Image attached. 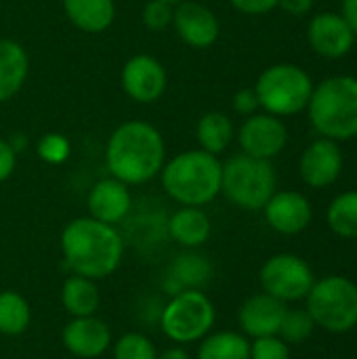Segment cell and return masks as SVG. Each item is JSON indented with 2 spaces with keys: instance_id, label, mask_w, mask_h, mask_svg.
<instances>
[{
  "instance_id": "obj_12",
  "label": "cell",
  "mask_w": 357,
  "mask_h": 359,
  "mask_svg": "<svg viewBox=\"0 0 357 359\" xmlns=\"http://www.w3.org/2000/svg\"><path fill=\"white\" fill-rule=\"evenodd\" d=\"M299 172L301 179L314 189H324L332 185L343 172V151L339 143L326 137L309 143L301 154Z\"/></svg>"
},
{
  "instance_id": "obj_38",
  "label": "cell",
  "mask_w": 357,
  "mask_h": 359,
  "mask_svg": "<svg viewBox=\"0 0 357 359\" xmlns=\"http://www.w3.org/2000/svg\"><path fill=\"white\" fill-rule=\"evenodd\" d=\"M156 359H191V358H189L187 349H183L181 345H175V347H168V349H164L162 353H158V358Z\"/></svg>"
},
{
  "instance_id": "obj_36",
  "label": "cell",
  "mask_w": 357,
  "mask_h": 359,
  "mask_svg": "<svg viewBox=\"0 0 357 359\" xmlns=\"http://www.w3.org/2000/svg\"><path fill=\"white\" fill-rule=\"evenodd\" d=\"M278 6L292 17H303L314 8V0H280Z\"/></svg>"
},
{
  "instance_id": "obj_10",
  "label": "cell",
  "mask_w": 357,
  "mask_h": 359,
  "mask_svg": "<svg viewBox=\"0 0 357 359\" xmlns=\"http://www.w3.org/2000/svg\"><path fill=\"white\" fill-rule=\"evenodd\" d=\"M238 143L242 154L271 160L276 158L288 143V128L286 124L271 114H252L244 120L238 130Z\"/></svg>"
},
{
  "instance_id": "obj_9",
  "label": "cell",
  "mask_w": 357,
  "mask_h": 359,
  "mask_svg": "<svg viewBox=\"0 0 357 359\" xmlns=\"http://www.w3.org/2000/svg\"><path fill=\"white\" fill-rule=\"evenodd\" d=\"M259 280L263 292L280 299L282 303H295L303 301L309 294L316 276L307 261H303L297 255L282 252L274 255L263 263Z\"/></svg>"
},
{
  "instance_id": "obj_5",
  "label": "cell",
  "mask_w": 357,
  "mask_h": 359,
  "mask_svg": "<svg viewBox=\"0 0 357 359\" xmlns=\"http://www.w3.org/2000/svg\"><path fill=\"white\" fill-rule=\"evenodd\" d=\"M255 93L259 107L267 114L284 118L303 111L311 99L314 82L309 74L295 63H276L257 78Z\"/></svg>"
},
{
  "instance_id": "obj_20",
  "label": "cell",
  "mask_w": 357,
  "mask_h": 359,
  "mask_svg": "<svg viewBox=\"0 0 357 359\" xmlns=\"http://www.w3.org/2000/svg\"><path fill=\"white\" fill-rule=\"evenodd\" d=\"M166 227L170 240L187 250H196L206 244L213 231L210 219L200 206H181L170 215Z\"/></svg>"
},
{
  "instance_id": "obj_11",
  "label": "cell",
  "mask_w": 357,
  "mask_h": 359,
  "mask_svg": "<svg viewBox=\"0 0 357 359\" xmlns=\"http://www.w3.org/2000/svg\"><path fill=\"white\" fill-rule=\"evenodd\" d=\"M120 80L124 93L133 101L141 105H149L164 95L168 84V74L156 57L135 55L124 63Z\"/></svg>"
},
{
  "instance_id": "obj_37",
  "label": "cell",
  "mask_w": 357,
  "mask_h": 359,
  "mask_svg": "<svg viewBox=\"0 0 357 359\" xmlns=\"http://www.w3.org/2000/svg\"><path fill=\"white\" fill-rule=\"evenodd\" d=\"M341 17L347 21V25L357 36V0H343L341 4Z\"/></svg>"
},
{
  "instance_id": "obj_22",
  "label": "cell",
  "mask_w": 357,
  "mask_h": 359,
  "mask_svg": "<svg viewBox=\"0 0 357 359\" xmlns=\"http://www.w3.org/2000/svg\"><path fill=\"white\" fill-rule=\"evenodd\" d=\"M67 19L86 34L105 32L116 19L114 0H63Z\"/></svg>"
},
{
  "instance_id": "obj_27",
  "label": "cell",
  "mask_w": 357,
  "mask_h": 359,
  "mask_svg": "<svg viewBox=\"0 0 357 359\" xmlns=\"http://www.w3.org/2000/svg\"><path fill=\"white\" fill-rule=\"evenodd\" d=\"M328 227L345 240H357V191L337 196L326 210Z\"/></svg>"
},
{
  "instance_id": "obj_15",
  "label": "cell",
  "mask_w": 357,
  "mask_h": 359,
  "mask_svg": "<svg viewBox=\"0 0 357 359\" xmlns=\"http://www.w3.org/2000/svg\"><path fill=\"white\" fill-rule=\"evenodd\" d=\"M267 225L282 236H297L305 231L314 219L309 200L299 191H276L263 206Z\"/></svg>"
},
{
  "instance_id": "obj_25",
  "label": "cell",
  "mask_w": 357,
  "mask_h": 359,
  "mask_svg": "<svg viewBox=\"0 0 357 359\" xmlns=\"http://www.w3.org/2000/svg\"><path fill=\"white\" fill-rule=\"evenodd\" d=\"M196 359H250V341L242 332H210L200 341Z\"/></svg>"
},
{
  "instance_id": "obj_8",
  "label": "cell",
  "mask_w": 357,
  "mask_h": 359,
  "mask_svg": "<svg viewBox=\"0 0 357 359\" xmlns=\"http://www.w3.org/2000/svg\"><path fill=\"white\" fill-rule=\"evenodd\" d=\"M217 320L213 301L204 290H183L164 305L160 313V328L166 339L177 345L200 343L210 334Z\"/></svg>"
},
{
  "instance_id": "obj_13",
  "label": "cell",
  "mask_w": 357,
  "mask_h": 359,
  "mask_svg": "<svg viewBox=\"0 0 357 359\" xmlns=\"http://www.w3.org/2000/svg\"><path fill=\"white\" fill-rule=\"evenodd\" d=\"M173 25L177 36L191 48H208L221 34L217 15L196 0H183L177 4L173 13Z\"/></svg>"
},
{
  "instance_id": "obj_2",
  "label": "cell",
  "mask_w": 357,
  "mask_h": 359,
  "mask_svg": "<svg viewBox=\"0 0 357 359\" xmlns=\"http://www.w3.org/2000/svg\"><path fill=\"white\" fill-rule=\"evenodd\" d=\"M164 160V139L160 130L147 122H124L107 139V170L114 179L126 185H143L151 181L156 175H160Z\"/></svg>"
},
{
  "instance_id": "obj_28",
  "label": "cell",
  "mask_w": 357,
  "mask_h": 359,
  "mask_svg": "<svg viewBox=\"0 0 357 359\" xmlns=\"http://www.w3.org/2000/svg\"><path fill=\"white\" fill-rule=\"evenodd\" d=\"M314 330L316 322L311 320L307 309H286L278 337L286 345H301L314 334Z\"/></svg>"
},
{
  "instance_id": "obj_35",
  "label": "cell",
  "mask_w": 357,
  "mask_h": 359,
  "mask_svg": "<svg viewBox=\"0 0 357 359\" xmlns=\"http://www.w3.org/2000/svg\"><path fill=\"white\" fill-rule=\"evenodd\" d=\"M17 166V151L11 147L6 139L0 137V183H4Z\"/></svg>"
},
{
  "instance_id": "obj_26",
  "label": "cell",
  "mask_w": 357,
  "mask_h": 359,
  "mask_svg": "<svg viewBox=\"0 0 357 359\" xmlns=\"http://www.w3.org/2000/svg\"><path fill=\"white\" fill-rule=\"evenodd\" d=\"M32 309L29 303L15 290L0 292V334L19 337L29 328Z\"/></svg>"
},
{
  "instance_id": "obj_30",
  "label": "cell",
  "mask_w": 357,
  "mask_h": 359,
  "mask_svg": "<svg viewBox=\"0 0 357 359\" xmlns=\"http://www.w3.org/2000/svg\"><path fill=\"white\" fill-rule=\"evenodd\" d=\"M36 151L46 164H63L69 158L72 145H69L67 137H63L61 133H46L38 141Z\"/></svg>"
},
{
  "instance_id": "obj_14",
  "label": "cell",
  "mask_w": 357,
  "mask_h": 359,
  "mask_svg": "<svg viewBox=\"0 0 357 359\" xmlns=\"http://www.w3.org/2000/svg\"><path fill=\"white\" fill-rule=\"evenodd\" d=\"M307 40L318 55L341 59L353 48L356 34L341 13H318L307 25Z\"/></svg>"
},
{
  "instance_id": "obj_29",
  "label": "cell",
  "mask_w": 357,
  "mask_h": 359,
  "mask_svg": "<svg viewBox=\"0 0 357 359\" xmlns=\"http://www.w3.org/2000/svg\"><path fill=\"white\" fill-rule=\"evenodd\" d=\"M112 355L114 359H156L158 351L145 334L126 332L112 343Z\"/></svg>"
},
{
  "instance_id": "obj_19",
  "label": "cell",
  "mask_w": 357,
  "mask_h": 359,
  "mask_svg": "<svg viewBox=\"0 0 357 359\" xmlns=\"http://www.w3.org/2000/svg\"><path fill=\"white\" fill-rule=\"evenodd\" d=\"M213 278V265L206 257L187 250L179 255L168 267V276L164 278V290L175 297L183 290H202Z\"/></svg>"
},
{
  "instance_id": "obj_23",
  "label": "cell",
  "mask_w": 357,
  "mask_h": 359,
  "mask_svg": "<svg viewBox=\"0 0 357 359\" xmlns=\"http://www.w3.org/2000/svg\"><path fill=\"white\" fill-rule=\"evenodd\" d=\"M61 305L72 318H88L99 311L101 294L95 280L72 276L61 286Z\"/></svg>"
},
{
  "instance_id": "obj_34",
  "label": "cell",
  "mask_w": 357,
  "mask_h": 359,
  "mask_svg": "<svg viewBox=\"0 0 357 359\" xmlns=\"http://www.w3.org/2000/svg\"><path fill=\"white\" fill-rule=\"evenodd\" d=\"M231 6L244 15H263L278 6L280 0H229Z\"/></svg>"
},
{
  "instance_id": "obj_31",
  "label": "cell",
  "mask_w": 357,
  "mask_h": 359,
  "mask_svg": "<svg viewBox=\"0 0 357 359\" xmlns=\"http://www.w3.org/2000/svg\"><path fill=\"white\" fill-rule=\"evenodd\" d=\"M173 4L164 2V0H147V4L143 6L141 19L143 25L151 32H162L168 25H173Z\"/></svg>"
},
{
  "instance_id": "obj_1",
  "label": "cell",
  "mask_w": 357,
  "mask_h": 359,
  "mask_svg": "<svg viewBox=\"0 0 357 359\" xmlns=\"http://www.w3.org/2000/svg\"><path fill=\"white\" fill-rule=\"evenodd\" d=\"M61 255L72 276L97 282L109 278L120 267L124 240L114 225L93 217H80L63 227Z\"/></svg>"
},
{
  "instance_id": "obj_6",
  "label": "cell",
  "mask_w": 357,
  "mask_h": 359,
  "mask_svg": "<svg viewBox=\"0 0 357 359\" xmlns=\"http://www.w3.org/2000/svg\"><path fill=\"white\" fill-rule=\"evenodd\" d=\"M221 191L244 210H263L276 194V170L269 160L246 154L234 156L223 164Z\"/></svg>"
},
{
  "instance_id": "obj_3",
  "label": "cell",
  "mask_w": 357,
  "mask_h": 359,
  "mask_svg": "<svg viewBox=\"0 0 357 359\" xmlns=\"http://www.w3.org/2000/svg\"><path fill=\"white\" fill-rule=\"evenodd\" d=\"M223 164L204 149L177 154L160 170L164 191L181 206H206L221 194Z\"/></svg>"
},
{
  "instance_id": "obj_18",
  "label": "cell",
  "mask_w": 357,
  "mask_h": 359,
  "mask_svg": "<svg viewBox=\"0 0 357 359\" xmlns=\"http://www.w3.org/2000/svg\"><path fill=\"white\" fill-rule=\"evenodd\" d=\"M86 206H88V217L107 223V225H118L120 221L126 219V215L130 212L133 206V198L128 191V185L107 177L97 181L86 198Z\"/></svg>"
},
{
  "instance_id": "obj_21",
  "label": "cell",
  "mask_w": 357,
  "mask_h": 359,
  "mask_svg": "<svg viewBox=\"0 0 357 359\" xmlns=\"http://www.w3.org/2000/svg\"><path fill=\"white\" fill-rule=\"evenodd\" d=\"M27 69L29 59L25 48L15 40L0 38V103L13 99L21 90Z\"/></svg>"
},
{
  "instance_id": "obj_7",
  "label": "cell",
  "mask_w": 357,
  "mask_h": 359,
  "mask_svg": "<svg viewBox=\"0 0 357 359\" xmlns=\"http://www.w3.org/2000/svg\"><path fill=\"white\" fill-rule=\"evenodd\" d=\"M305 301L316 326L328 332L343 334L357 326V284L345 276L316 280Z\"/></svg>"
},
{
  "instance_id": "obj_32",
  "label": "cell",
  "mask_w": 357,
  "mask_h": 359,
  "mask_svg": "<svg viewBox=\"0 0 357 359\" xmlns=\"http://www.w3.org/2000/svg\"><path fill=\"white\" fill-rule=\"evenodd\" d=\"M250 359H290V349L278 334L261 337L250 343Z\"/></svg>"
},
{
  "instance_id": "obj_4",
  "label": "cell",
  "mask_w": 357,
  "mask_h": 359,
  "mask_svg": "<svg viewBox=\"0 0 357 359\" xmlns=\"http://www.w3.org/2000/svg\"><path fill=\"white\" fill-rule=\"evenodd\" d=\"M314 128L332 141L357 137V78L332 76L314 86L307 103Z\"/></svg>"
},
{
  "instance_id": "obj_33",
  "label": "cell",
  "mask_w": 357,
  "mask_h": 359,
  "mask_svg": "<svg viewBox=\"0 0 357 359\" xmlns=\"http://www.w3.org/2000/svg\"><path fill=\"white\" fill-rule=\"evenodd\" d=\"M259 109V97L255 93V88H240L234 95V111L240 116H252Z\"/></svg>"
},
{
  "instance_id": "obj_24",
  "label": "cell",
  "mask_w": 357,
  "mask_h": 359,
  "mask_svg": "<svg viewBox=\"0 0 357 359\" xmlns=\"http://www.w3.org/2000/svg\"><path fill=\"white\" fill-rule=\"evenodd\" d=\"M234 122L223 111H208L196 124V139L200 143V149L213 156L223 154L234 141Z\"/></svg>"
},
{
  "instance_id": "obj_39",
  "label": "cell",
  "mask_w": 357,
  "mask_h": 359,
  "mask_svg": "<svg viewBox=\"0 0 357 359\" xmlns=\"http://www.w3.org/2000/svg\"><path fill=\"white\" fill-rule=\"evenodd\" d=\"M164 2H168V4H179V2H183V0H164Z\"/></svg>"
},
{
  "instance_id": "obj_16",
  "label": "cell",
  "mask_w": 357,
  "mask_h": 359,
  "mask_svg": "<svg viewBox=\"0 0 357 359\" xmlns=\"http://www.w3.org/2000/svg\"><path fill=\"white\" fill-rule=\"evenodd\" d=\"M61 343L76 358H101L112 347V330L97 316L72 318V322L63 326Z\"/></svg>"
},
{
  "instance_id": "obj_17",
  "label": "cell",
  "mask_w": 357,
  "mask_h": 359,
  "mask_svg": "<svg viewBox=\"0 0 357 359\" xmlns=\"http://www.w3.org/2000/svg\"><path fill=\"white\" fill-rule=\"evenodd\" d=\"M286 309H288L286 303H282L280 299L267 292L252 294L250 299L242 303L238 311V324L242 328V334L250 339L278 334Z\"/></svg>"
}]
</instances>
